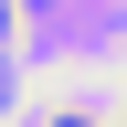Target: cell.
Masks as SVG:
<instances>
[{
  "mask_svg": "<svg viewBox=\"0 0 127 127\" xmlns=\"http://www.w3.org/2000/svg\"><path fill=\"white\" fill-rule=\"evenodd\" d=\"M42 127H95V117H85V106H53V117H42Z\"/></svg>",
  "mask_w": 127,
  "mask_h": 127,
  "instance_id": "cell-1",
  "label": "cell"
},
{
  "mask_svg": "<svg viewBox=\"0 0 127 127\" xmlns=\"http://www.w3.org/2000/svg\"><path fill=\"white\" fill-rule=\"evenodd\" d=\"M0 42H11V0H0Z\"/></svg>",
  "mask_w": 127,
  "mask_h": 127,
  "instance_id": "cell-2",
  "label": "cell"
}]
</instances>
